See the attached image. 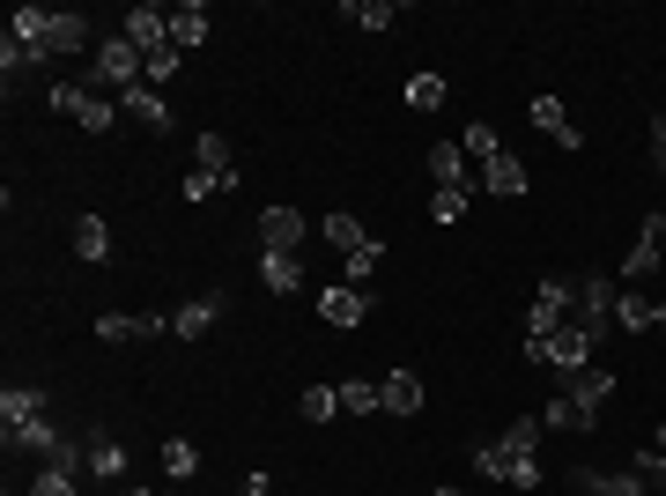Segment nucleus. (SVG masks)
<instances>
[{"label":"nucleus","mask_w":666,"mask_h":496,"mask_svg":"<svg viewBox=\"0 0 666 496\" xmlns=\"http://www.w3.org/2000/svg\"><path fill=\"white\" fill-rule=\"evenodd\" d=\"M615 326H622V334H644V326H659V304L637 297V289H622V297H615Z\"/></svg>","instance_id":"26"},{"label":"nucleus","mask_w":666,"mask_h":496,"mask_svg":"<svg viewBox=\"0 0 666 496\" xmlns=\"http://www.w3.org/2000/svg\"><path fill=\"white\" fill-rule=\"evenodd\" d=\"M163 474H171V482H193V474H200V452L186 445V437H163Z\"/></svg>","instance_id":"29"},{"label":"nucleus","mask_w":666,"mask_h":496,"mask_svg":"<svg viewBox=\"0 0 666 496\" xmlns=\"http://www.w3.org/2000/svg\"><path fill=\"white\" fill-rule=\"evenodd\" d=\"M171 45L178 52H200V45H208V8H200V0L171 8Z\"/></svg>","instance_id":"21"},{"label":"nucleus","mask_w":666,"mask_h":496,"mask_svg":"<svg viewBox=\"0 0 666 496\" xmlns=\"http://www.w3.org/2000/svg\"><path fill=\"white\" fill-rule=\"evenodd\" d=\"M504 482H511V489H541V460H533V452H526V460H511V474H504Z\"/></svg>","instance_id":"40"},{"label":"nucleus","mask_w":666,"mask_h":496,"mask_svg":"<svg viewBox=\"0 0 666 496\" xmlns=\"http://www.w3.org/2000/svg\"><path fill=\"white\" fill-rule=\"evenodd\" d=\"M378 408H385V415H422V378L415 371H385L378 378Z\"/></svg>","instance_id":"15"},{"label":"nucleus","mask_w":666,"mask_h":496,"mask_svg":"<svg viewBox=\"0 0 666 496\" xmlns=\"http://www.w3.org/2000/svg\"><path fill=\"white\" fill-rule=\"evenodd\" d=\"M237 496H274V482H267L260 467H252V474H245V489H237Z\"/></svg>","instance_id":"46"},{"label":"nucleus","mask_w":666,"mask_h":496,"mask_svg":"<svg viewBox=\"0 0 666 496\" xmlns=\"http://www.w3.org/2000/svg\"><path fill=\"white\" fill-rule=\"evenodd\" d=\"M496 445H504V452H533V445H541V415H518Z\"/></svg>","instance_id":"33"},{"label":"nucleus","mask_w":666,"mask_h":496,"mask_svg":"<svg viewBox=\"0 0 666 496\" xmlns=\"http://www.w3.org/2000/svg\"><path fill=\"white\" fill-rule=\"evenodd\" d=\"M52 112H67L82 134H112V119H119V104L104 97V89H89V82H60L52 89Z\"/></svg>","instance_id":"1"},{"label":"nucleus","mask_w":666,"mask_h":496,"mask_svg":"<svg viewBox=\"0 0 666 496\" xmlns=\"http://www.w3.org/2000/svg\"><path fill=\"white\" fill-rule=\"evenodd\" d=\"M659 260H666V230H659Z\"/></svg>","instance_id":"49"},{"label":"nucleus","mask_w":666,"mask_h":496,"mask_svg":"<svg viewBox=\"0 0 666 496\" xmlns=\"http://www.w3.org/2000/svg\"><path fill=\"white\" fill-rule=\"evenodd\" d=\"M74 252L82 260H112V223L104 215H74Z\"/></svg>","instance_id":"25"},{"label":"nucleus","mask_w":666,"mask_h":496,"mask_svg":"<svg viewBox=\"0 0 666 496\" xmlns=\"http://www.w3.org/2000/svg\"><path fill=\"white\" fill-rule=\"evenodd\" d=\"M260 245L267 252H296L304 245V208H282V200L260 208Z\"/></svg>","instance_id":"9"},{"label":"nucleus","mask_w":666,"mask_h":496,"mask_svg":"<svg viewBox=\"0 0 666 496\" xmlns=\"http://www.w3.org/2000/svg\"><path fill=\"white\" fill-rule=\"evenodd\" d=\"M119 112H126V119H141V126H156V134H163V126H171V104L156 97V89H148V82H141V89H126V97H119Z\"/></svg>","instance_id":"24"},{"label":"nucleus","mask_w":666,"mask_h":496,"mask_svg":"<svg viewBox=\"0 0 666 496\" xmlns=\"http://www.w3.org/2000/svg\"><path fill=\"white\" fill-rule=\"evenodd\" d=\"M430 178H437V193H474L467 149H459V141H430Z\"/></svg>","instance_id":"11"},{"label":"nucleus","mask_w":666,"mask_h":496,"mask_svg":"<svg viewBox=\"0 0 666 496\" xmlns=\"http://www.w3.org/2000/svg\"><path fill=\"white\" fill-rule=\"evenodd\" d=\"M444 104V75H415L408 82V112H437Z\"/></svg>","instance_id":"32"},{"label":"nucleus","mask_w":666,"mask_h":496,"mask_svg":"<svg viewBox=\"0 0 666 496\" xmlns=\"http://www.w3.org/2000/svg\"><path fill=\"white\" fill-rule=\"evenodd\" d=\"M45 30H52V8H15L8 15V38L15 45H45Z\"/></svg>","instance_id":"27"},{"label":"nucleus","mask_w":666,"mask_h":496,"mask_svg":"<svg viewBox=\"0 0 666 496\" xmlns=\"http://www.w3.org/2000/svg\"><path fill=\"white\" fill-rule=\"evenodd\" d=\"M334 393H341V415H370V408H378V386H370V378H341Z\"/></svg>","instance_id":"30"},{"label":"nucleus","mask_w":666,"mask_h":496,"mask_svg":"<svg viewBox=\"0 0 666 496\" xmlns=\"http://www.w3.org/2000/svg\"><path fill=\"white\" fill-rule=\"evenodd\" d=\"M341 415V393H334V386H311V393H304V422H334Z\"/></svg>","instance_id":"34"},{"label":"nucleus","mask_w":666,"mask_h":496,"mask_svg":"<svg viewBox=\"0 0 666 496\" xmlns=\"http://www.w3.org/2000/svg\"><path fill=\"white\" fill-rule=\"evenodd\" d=\"M430 496H459V489H430Z\"/></svg>","instance_id":"48"},{"label":"nucleus","mask_w":666,"mask_h":496,"mask_svg":"<svg viewBox=\"0 0 666 496\" xmlns=\"http://www.w3.org/2000/svg\"><path fill=\"white\" fill-rule=\"evenodd\" d=\"M89 45V15H82V8H52V30H45V60H67V52H82Z\"/></svg>","instance_id":"8"},{"label":"nucleus","mask_w":666,"mask_h":496,"mask_svg":"<svg viewBox=\"0 0 666 496\" xmlns=\"http://www.w3.org/2000/svg\"><path fill=\"white\" fill-rule=\"evenodd\" d=\"M89 82H104V89H119V97H126V89H141V82H148V60L126 45V38H104V45H97V75H89Z\"/></svg>","instance_id":"3"},{"label":"nucleus","mask_w":666,"mask_h":496,"mask_svg":"<svg viewBox=\"0 0 666 496\" xmlns=\"http://www.w3.org/2000/svg\"><path fill=\"white\" fill-rule=\"evenodd\" d=\"M533 126H541L556 149H585V134H578V119L563 112V97H533Z\"/></svg>","instance_id":"14"},{"label":"nucleus","mask_w":666,"mask_h":496,"mask_svg":"<svg viewBox=\"0 0 666 496\" xmlns=\"http://www.w3.org/2000/svg\"><path fill=\"white\" fill-rule=\"evenodd\" d=\"M319 230H326V245L341 252V260H356V252H370V245H378V238H370V230L356 223V215H326Z\"/></svg>","instance_id":"23"},{"label":"nucleus","mask_w":666,"mask_h":496,"mask_svg":"<svg viewBox=\"0 0 666 496\" xmlns=\"http://www.w3.org/2000/svg\"><path fill=\"white\" fill-rule=\"evenodd\" d=\"M222 304H230V289H208V297L178 304V312H171V334H178V341H200V334L215 326V312H222Z\"/></svg>","instance_id":"13"},{"label":"nucleus","mask_w":666,"mask_h":496,"mask_svg":"<svg viewBox=\"0 0 666 496\" xmlns=\"http://www.w3.org/2000/svg\"><path fill=\"white\" fill-rule=\"evenodd\" d=\"M97 341H134V312H104V319H97Z\"/></svg>","instance_id":"39"},{"label":"nucleus","mask_w":666,"mask_h":496,"mask_svg":"<svg viewBox=\"0 0 666 496\" xmlns=\"http://www.w3.org/2000/svg\"><path fill=\"white\" fill-rule=\"evenodd\" d=\"M193 171H208L215 186H237V163H230V141L222 134H193Z\"/></svg>","instance_id":"16"},{"label":"nucleus","mask_w":666,"mask_h":496,"mask_svg":"<svg viewBox=\"0 0 666 496\" xmlns=\"http://www.w3.org/2000/svg\"><path fill=\"white\" fill-rule=\"evenodd\" d=\"M341 15H348V23H363V30H393L400 8H393V0H348Z\"/></svg>","instance_id":"28"},{"label":"nucleus","mask_w":666,"mask_h":496,"mask_svg":"<svg viewBox=\"0 0 666 496\" xmlns=\"http://www.w3.org/2000/svg\"><path fill=\"white\" fill-rule=\"evenodd\" d=\"M659 230H666V215H644L637 245H630V260H622V282H644V274L666 267V260H659Z\"/></svg>","instance_id":"12"},{"label":"nucleus","mask_w":666,"mask_h":496,"mask_svg":"<svg viewBox=\"0 0 666 496\" xmlns=\"http://www.w3.org/2000/svg\"><path fill=\"white\" fill-rule=\"evenodd\" d=\"M82 467H89V482H119V474H126V445L97 430V437L82 445Z\"/></svg>","instance_id":"17"},{"label":"nucleus","mask_w":666,"mask_h":496,"mask_svg":"<svg viewBox=\"0 0 666 496\" xmlns=\"http://www.w3.org/2000/svg\"><path fill=\"white\" fill-rule=\"evenodd\" d=\"M630 474H637L644 489H666V452H659V445H644L637 460H630Z\"/></svg>","instance_id":"31"},{"label":"nucleus","mask_w":666,"mask_h":496,"mask_svg":"<svg viewBox=\"0 0 666 496\" xmlns=\"http://www.w3.org/2000/svg\"><path fill=\"white\" fill-rule=\"evenodd\" d=\"M378 260H385V245L356 252V260H341V267H348V282H356V289H363V282H370V267H378Z\"/></svg>","instance_id":"42"},{"label":"nucleus","mask_w":666,"mask_h":496,"mask_svg":"<svg viewBox=\"0 0 666 496\" xmlns=\"http://www.w3.org/2000/svg\"><path fill=\"white\" fill-rule=\"evenodd\" d=\"M474 193H496V200H518V193H526V163H518L511 149H504V156H489V163H482V171H474Z\"/></svg>","instance_id":"10"},{"label":"nucleus","mask_w":666,"mask_h":496,"mask_svg":"<svg viewBox=\"0 0 666 496\" xmlns=\"http://www.w3.org/2000/svg\"><path fill=\"white\" fill-rule=\"evenodd\" d=\"M8 445L30 452V460H52V452L67 445V437H60V422H52V415H38V422H23V430H8Z\"/></svg>","instance_id":"19"},{"label":"nucleus","mask_w":666,"mask_h":496,"mask_svg":"<svg viewBox=\"0 0 666 496\" xmlns=\"http://www.w3.org/2000/svg\"><path fill=\"white\" fill-rule=\"evenodd\" d=\"M652 437H659V452H666V422H659V430H652Z\"/></svg>","instance_id":"47"},{"label":"nucleus","mask_w":666,"mask_h":496,"mask_svg":"<svg viewBox=\"0 0 666 496\" xmlns=\"http://www.w3.org/2000/svg\"><path fill=\"white\" fill-rule=\"evenodd\" d=\"M652 163H659V171H666V112H659V119H652Z\"/></svg>","instance_id":"45"},{"label":"nucleus","mask_w":666,"mask_h":496,"mask_svg":"<svg viewBox=\"0 0 666 496\" xmlns=\"http://www.w3.org/2000/svg\"><path fill=\"white\" fill-rule=\"evenodd\" d=\"M156 334H171V312H134V341H156Z\"/></svg>","instance_id":"41"},{"label":"nucleus","mask_w":666,"mask_h":496,"mask_svg":"<svg viewBox=\"0 0 666 496\" xmlns=\"http://www.w3.org/2000/svg\"><path fill=\"white\" fill-rule=\"evenodd\" d=\"M541 430H585V415H578V408L556 393V400H548V415H541Z\"/></svg>","instance_id":"37"},{"label":"nucleus","mask_w":666,"mask_h":496,"mask_svg":"<svg viewBox=\"0 0 666 496\" xmlns=\"http://www.w3.org/2000/svg\"><path fill=\"white\" fill-rule=\"evenodd\" d=\"M23 496H74V467H45Z\"/></svg>","instance_id":"36"},{"label":"nucleus","mask_w":666,"mask_h":496,"mask_svg":"<svg viewBox=\"0 0 666 496\" xmlns=\"http://www.w3.org/2000/svg\"><path fill=\"white\" fill-rule=\"evenodd\" d=\"M208 193H222L215 178H208V171H186V200H208Z\"/></svg>","instance_id":"44"},{"label":"nucleus","mask_w":666,"mask_h":496,"mask_svg":"<svg viewBox=\"0 0 666 496\" xmlns=\"http://www.w3.org/2000/svg\"><path fill=\"white\" fill-rule=\"evenodd\" d=\"M570 482H578V489H592V496H652L637 482V474L622 467V474H592V467H570Z\"/></svg>","instance_id":"22"},{"label":"nucleus","mask_w":666,"mask_h":496,"mask_svg":"<svg viewBox=\"0 0 666 496\" xmlns=\"http://www.w3.org/2000/svg\"><path fill=\"white\" fill-rule=\"evenodd\" d=\"M126 45L141 52V60H156V52H171V8H126V30H119Z\"/></svg>","instance_id":"5"},{"label":"nucleus","mask_w":666,"mask_h":496,"mask_svg":"<svg viewBox=\"0 0 666 496\" xmlns=\"http://www.w3.org/2000/svg\"><path fill=\"white\" fill-rule=\"evenodd\" d=\"M459 149H467L474 163H489V156H504V141H496L489 126H467V134H459Z\"/></svg>","instance_id":"35"},{"label":"nucleus","mask_w":666,"mask_h":496,"mask_svg":"<svg viewBox=\"0 0 666 496\" xmlns=\"http://www.w3.org/2000/svg\"><path fill=\"white\" fill-rule=\"evenodd\" d=\"M563 400L578 408V415H585V430H592V422L607 415V400H615V378L600 371V363H585V371H570V378H563Z\"/></svg>","instance_id":"4"},{"label":"nucleus","mask_w":666,"mask_h":496,"mask_svg":"<svg viewBox=\"0 0 666 496\" xmlns=\"http://www.w3.org/2000/svg\"><path fill=\"white\" fill-rule=\"evenodd\" d=\"M467 200L474 193H437V200H430V223H459V215H467Z\"/></svg>","instance_id":"38"},{"label":"nucleus","mask_w":666,"mask_h":496,"mask_svg":"<svg viewBox=\"0 0 666 496\" xmlns=\"http://www.w3.org/2000/svg\"><path fill=\"white\" fill-rule=\"evenodd\" d=\"M570 312H578V282H541V289H533V312H526V334H541L548 341Z\"/></svg>","instance_id":"6"},{"label":"nucleus","mask_w":666,"mask_h":496,"mask_svg":"<svg viewBox=\"0 0 666 496\" xmlns=\"http://www.w3.org/2000/svg\"><path fill=\"white\" fill-rule=\"evenodd\" d=\"M38 415H45V386H8L0 393V430H23Z\"/></svg>","instance_id":"18"},{"label":"nucleus","mask_w":666,"mask_h":496,"mask_svg":"<svg viewBox=\"0 0 666 496\" xmlns=\"http://www.w3.org/2000/svg\"><path fill=\"white\" fill-rule=\"evenodd\" d=\"M178 67H186V52H178V45H171V52H156V60H148V82H171Z\"/></svg>","instance_id":"43"},{"label":"nucleus","mask_w":666,"mask_h":496,"mask_svg":"<svg viewBox=\"0 0 666 496\" xmlns=\"http://www.w3.org/2000/svg\"><path fill=\"white\" fill-rule=\"evenodd\" d=\"M319 319L326 326H363L370 319V289H356V282H334V289H319Z\"/></svg>","instance_id":"7"},{"label":"nucleus","mask_w":666,"mask_h":496,"mask_svg":"<svg viewBox=\"0 0 666 496\" xmlns=\"http://www.w3.org/2000/svg\"><path fill=\"white\" fill-rule=\"evenodd\" d=\"M260 282H267L274 297H296V289H304V267H296V252H260Z\"/></svg>","instance_id":"20"},{"label":"nucleus","mask_w":666,"mask_h":496,"mask_svg":"<svg viewBox=\"0 0 666 496\" xmlns=\"http://www.w3.org/2000/svg\"><path fill=\"white\" fill-rule=\"evenodd\" d=\"M615 282H607V274H578V312H570V319L585 326L592 341H607V326H615Z\"/></svg>","instance_id":"2"}]
</instances>
